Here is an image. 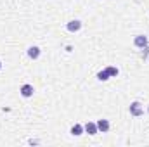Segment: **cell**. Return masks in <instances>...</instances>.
I'll list each match as a JSON object with an SVG mask.
<instances>
[{
	"instance_id": "obj_1",
	"label": "cell",
	"mask_w": 149,
	"mask_h": 147,
	"mask_svg": "<svg viewBox=\"0 0 149 147\" xmlns=\"http://www.w3.org/2000/svg\"><path fill=\"white\" fill-rule=\"evenodd\" d=\"M128 109H130V114H132V116H141V114L144 112V109H142V106H141L139 102H132Z\"/></svg>"
},
{
	"instance_id": "obj_2",
	"label": "cell",
	"mask_w": 149,
	"mask_h": 147,
	"mask_svg": "<svg viewBox=\"0 0 149 147\" xmlns=\"http://www.w3.org/2000/svg\"><path fill=\"white\" fill-rule=\"evenodd\" d=\"M21 95L23 97H31L33 95V92H35V88H33V85H30V83H26V85H23L21 87Z\"/></svg>"
},
{
	"instance_id": "obj_3",
	"label": "cell",
	"mask_w": 149,
	"mask_h": 147,
	"mask_svg": "<svg viewBox=\"0 0 149 147\" xmlns=\"http://www.w3.org/2000/svg\"><path fill=\"white\" fill-rule=\"evenodd\" d=\"M134 45L139 47V49H144V47H148V38L144 37V35H137V37L134 38Z\"/></svg>"
},
{
	"instance_id": "obj_4",
	"label": "cell",
	"mask_w": 149,
	"mask_h": 147,
	"mask_svg": "<svg viewBox=\"0 0 149 147\" xmlns=\"http://www.w3.org/2000/svg\"><path fill=\"white\" fill-rule=\"evenodd\" d=\"M66 28H68V31H71V33H76V31H80V30H81V21H78V19H74V21H70Z\"/></svg>"
},
{
	"instance_id": "obj_5",
	"label": "cell",
	"mask_w": 149,
	"mask_h": 147,
	"mask_svg": "<svg viewBox=\"0 0 149 147\" xmlns=\"http://www.w3.org/2000/svg\"><path fill=\"white\" fill-rule=\"evenodd\" d=\"M83 130H85L88 135H97V133H99V130H97V123H90V121L83 126Z\"/></svg>"
},
{
	"instance_id": "obj_6",
	"label": "cell",
	"mask_w": 149,
	"mask_h": 147,
	"mask_svg": "<svg viewBox=\"0 0 149 147\" xmlns=\"http://www.w3.org/2000/svg\"><path fill=\"white\" fill-rule=\"evenodd\" d=\"M97 130L102 132V133L109 132V121H108V119H99V121H97Z\"/></svg>"
},
{
	"instance_id": "obj_7",
	"label": "cell",
	"mask_w": 149,
	"mask_h": 147,
	"mask_svg": "<svg viewBox=\"0 0 149 147\" xmlns=\"http://www.w3.org/2000/svg\"><path fill=\"white\" fill-rule=\"evenodd\" d=\"M28 57H30V59H38V57H40V47H37V45L30 47V49H28Z\"/></svg>"
},
{
	"instance_id": "obj_8",
	"label": "cell",
	"mask_w": 149,
	"mask_h": 147,
	"mask_svg": "<svg viewBox=\"0 0 149 147\" xmlns=\"http://www.w3.org/2000/svg\"><path fill=\"white\" fill-rule=\"evenodd\" d=\"M81 133H83V126H81V125H78V123H76V125H73V126H71V135H74V137H80Z\"/></svg>"
},
{
	"instance_id": "obj_9",
	"label": "cell",
	"mask_w": 149,
	"mask_h": 147,
	"mask_svg": "<svg viewBox=\"0 0 149 147\" xmlns=\"http://www.w3.org/2000/svg\"><path fill=\"white\" fill-rule=\"evenodd\" d=\"M97 78H99L101 81H106V80H109L111 76H109V73L104 69V71H99V73H97Z\"/></svg>"
},
{
	"instance_id": "obj_10",
	"label": "cell",
	"mask_w": 149,
	"mask_h": 147,
	"mask_svg": "<svg viewBox=\"0 0 149 147\" xmlns=\"http://www.w3.org/2000/svg\"><path fill=\"white\" fill-rule=\"evenodd\" d=\"M106 71L109 73V76H118V73H120V71H118V68H114V66H108V68H106Z\"/></svg>"
},
{
	"instance_id": "obj_11",
	"label": "cell",
	"mask_w": 149,
	"mask_h": 147,
	"mask_svg": "<svg viewBox=\"0 0 149 147\" xmlns=\"http://www.w3.org/2000/svg\"><path fill=\"white\" fill-rule=\"evenodd\" d=\"M0 69H2V62H0Z\"/></svg>"
},
{
	"instance_id": "obj_12",
	"label": "cell",
	"mask_w": 149,
	"mask_h": 147,
	"mask_svg": "<svg viewBox=\"0 0 149 147\" xmlns=\"http://www.w3.org/2000/svg\"><path fill=\"white\" fill-rule=\"evenodd\" d=\"M148 112H149V107H148Z\"/></svg>"
}]
</instances>
